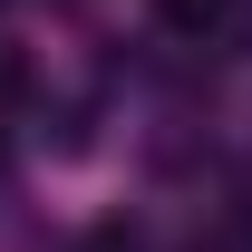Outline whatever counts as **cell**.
Segmentation results:
<instances>
[{
    "mask_svg": "<svg viewBox=\"0 0 252 252\" xmlns=\"http://www.w3.org/2000/svg\"><path fill=\"white\" fill-rule=\"evenodd\" d=\"M165 20H175V30H204V20H223V10H233V0H156Z\"/></svg>",
    "mask_w": 252,
    "mask_h": 252,
    "instance_id": "cell-1",
    "label": "cell"
}]
</instances>
